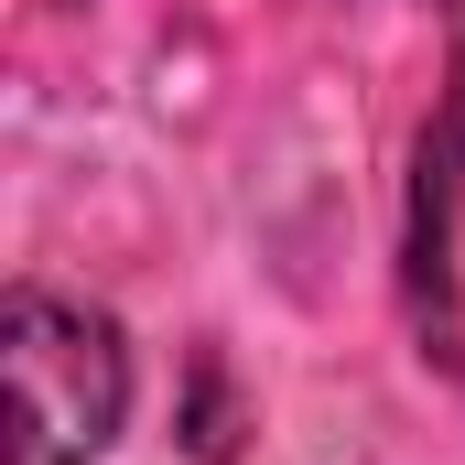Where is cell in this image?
<instances>
[{
  "label": "cell",
  "mask_w": 465,
  "mask_h": 465,
  "mask_svg": "<svg viewBox=\"0 0 465 465\" xmlns=\"http://www.w3.org/2000/svg\"><path fill=\"white\" fill-rule=\"evenodd\" d=\"M0 390H11V465H98L130 411V347L98 303L22 282L0 303Z\"/></svg>",
  "instance_id": "obj_1"
},
{
  "label": "cell",
  "mask_w": 465,
  "mask_h": 465,
  "mask_svg": "<svg viewBox=\"0 0 465 465\" xmlns=\"http://www.w3.org/2000/svg\"><path fill=\"white\" fill-rule=\"evenodd\" d=\"M444 33H455V65H444V109L411 152V303L422 325L455 357V271H444V238H455V184H465V0H433Z\"/></svg>",
  "instance_id": "obj_2"
}]
</instances>
